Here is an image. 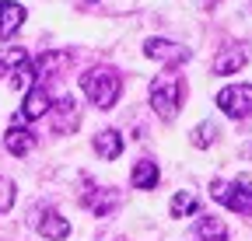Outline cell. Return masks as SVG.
<instances>
[{
    "mask_svg": "<svg viewBox=\"0 0 252 241\" xmlns=\"http://www.w3.org/2000/svg\"><path fill=\"white\" fill-rule=\"evenodd\" d=\"M182 77L172 70V74H158L151 80V108L158 112V119H165V123H172V119L179 115L182 108Z\"/></svg>",
    "mask_w": 252,
    "mask_h": 241,
    "instance_id": "1",
    "label": "cell"
},
{
    "mask_svg": "<svg viewBox=\"0 0 252 241\" xmlns=\"http://www.w3.org/2000/svg\"><path fill=\"white\" fill-rule=\"evenodd\" d=\"M81 91L88 95L91 105L112 108L116 98H119V91H123V80H119V74L109 70V67H94V70L81 74Z\"/></svg>",
    "mask_w": 252,
    "mask_h": 241,
    "instance_id": "2",
    "label": "cell"
},
{
    "mask_svg": "<svg viewBox=\"0 0 252 241\" xmlns=\"http://www.w3.org/2000/svg\"><path fill=\"white\" fill-rule=\"evenodd\" d=\"M210 196L217 199V203H224L228 210H235V214H242V217H252V186L245 182H217L210 186Z\"/></svg>",
    "mask_w": 252,
    "mask_h": 241,
    "instance_id": "3",
    "label": "cell"
},
{
    "mask_svg": "<svg viewBox=\"0 0 252 241\" xmlns=\"http://www.w3.org/2000/svg\"><path fill=\"white\" fill-rule=\"evenodd\" d=\"M217 108L231 119H245L252 112V84H228L224 91H217Z\"/></svg>",
    "mask_w": 252,
    "mask_h": 241,
    "instance_id": "4",
    "label": "cell"
},
{
    "mask_svg": "<svg viewBox=\"0 0 252 241\" xmlns=\"http://www.w3.org/2000/svg\"><path fill=\"white\" fill-rule=\"evenodd\" d=\"M144 56L161 59V63H186V59H189V49H186V46H175V42H168V39H147V42H144Z\"/></svg>",
    "mask_w": 252,
    "mask_h": 241,
    "instance_id": "5",
    "label": "cell"
},
{
    "mask_svg": "<svg viewBox=\"0 0 252 241\" xmlns=\"http://www.w3.org/2000/svg\"><path fill=\"white\" fill-rule=\"evenodd\" d=\"M77 123H81V105H77L70 95H63V98L56 102V115H53L56 133H74Z\"/></svg>",
    "mask_w": 252,
    "mask_h": 241,
    "instance_id": "6",
    "label": "cell"
},
{
    "mask_svg": "<svg viewBox=\"0 0 252 241\" xmlns=\"http://www.w3.org/2000/svg\"><path fill=\"white\" fill-rule=\"evenodd\" d=\"M81 203L91 210L94 217H109V214H112V206H116V189H105V186H91V189L81 196Z\"/></svg>",
    "mask_w": 252,
    "mask_h": 241,
    "instance_id": "7",
    "label": "cell"
},
{
    "mask_svg": "<svg viewBox=\"0 0 252 241\" xmlns=\"http://www.w3.org/2000/svg\"><path fill=\"white\" fill-rule=\"evenodd\" d=\"M4 147L11 150L14 158H25V154H32V147H35V133L25 130L21 123H14V126L4 133Z\"/></svg>",
    "mask_w": 252,
    "mask_h": 241,
    "instance_id": "8",
    "label": "cell"
},
{
    "mask_svg": "<svg viewBox=\"0 0 252 241\" xmlns=\"http://www.w3.org/2000/svg\"><path fill=\"white\" fill-rule=\"evenodd\" d=\"M49 105H53V102H49V91H46L42 84H35V87H28V95H25V105H21L18 119H39V115H46Z\"/></svg>",
    "mask_w": 252,
    "mask_h": 241,
    "instance_id": "9",
    "label": "cell"
},
{
    "mask_svg": "<svg viewBox=\"0 0 252 241\" xmlns=\"http://www.w3.org/2000/svg\"><path fill=\"white\" fill-rule=\"evenodd\" d=\"M25 21V7L14 0H0V39H11Z\"/></svg>",
    "mask_w": 252,
    "mask_h": 241,
    "instance_id": "10",
    "label": "cell"
},
{
    "mask_svg": "<svg viewBox=\"0 0 252 241\" xmlns=\"http://www.w3.org/2000/svg\"><path fill=\"white\" fill-rule=\"evenodd\" d=\"M39 234L42 238H49V241H60V238H67L70 234V224H67V217H60L56 210H46V214L39 217Z\"/></svg>",
    "mask_w": 252,
    "mask_h": 241,
    "instance_id": "11",
    "label": "cell"
},
{
    "mask_svg": "<svg viewBox=\"0 0 252 241\" xmlns=\"http://www.w3.org/2000/svg\"><path fill=\"white\" fill-rule=\"evenodd\" d=\"M94 154L105 158V161H116L123 154V136L116 130H98L94 133Z\"/></svg>",
    "mask_w": 252,
    "mask_h": 241,
    "instance_id": "12",
    "label": "cell"
},
{
    "mask_svg": "<svg viewBox=\"0 0 252 241\" xmlns=\"http://www.w3.org/2000/svg\"><path fill=\"white\" fill-rule=\"evenodd\" d=\"M245 49H220L217 56H214V74H220V77H224V74H238L242 67H245Z\"/></svg>",
    "mask_w": 252,
    "mask_h": 241,
    "instance_id": "13",
    "label": "cell"
},
{
    "mask_svg": "<svg viewBox=\"0 0 252 241\" xmlns=\"http://www.w3.org/2000/svg\"><path fill=\"white\" fill-rule=\"evenodd\" d=\"M130 182H133V189H154L158 186V164L147 161V158H140L133 164V171H130Z\"/></svg>",
    "mask_w": 252,
    "mask_h": 241,
    "instance_id": "14",
    "label": "cell"
},
{
    "mask_svg": "<svg viewBox=\"0 0 252 241\" xmlns=\"http://www.w3.org/2000/svg\"><path fill=\"white\" fill-rule=\"evenodd\" d=\"M196 238H200V241H228V227H224V220H220V217H200Z\"/></svg>",
    "mask_w": 252,
    "mask_h": 241,
    "instance_id": "15",
    "label": "cell"
},
{
    "mask_svg": "<svg viewBox=\"0 0 252 241\" xmlns=\"http://www.w3.org/2000/svg\"><path fill=\"white\" fill-rule=\"evenodd\" d=\"M25 63H32V56H28V49H0V74H14L18 67H25Z\"/></svg>",
    "mask_w": 252,
    "mask_h": 241,
    "instance_id": "16",
    "label": "cell"
},
{
    "mask_svg": "<svg viewBox=\"0 0 252 241\" xmlns=\"http://www.w3.org/2000/svg\"><path fill=\"white\" fill-rule=\"evenodd\" d=\"M200 210V199L193 192H175L172 196V217H189V214H196Z\"/></svg>",
    "mask_w": 252,
    "mask_h": 241,
    "instance_id": "17",
    "label": "cell"
},
{
    "mask_svg": "<svg viewBox=\"0 0 252 241\" xmlns=\"http://www.w3.org/2000/svg\"><path fill=\"white\" fill-rule=\"evenodd\" d=\"M189 140H193L196 147H210V143L217 140V123H200V126L193 130V136H189Z\"/></svg>",
    "mask_w": 252,
    "mask_h": 241,
    "instance_id": "18",
    "label": "cell"
},
{
    "mask_svg": "<svg viewBox=\"0 0 252 241\" xmlns=\"http://www.w3.org/2000/svg\"><path fill=\"white\" fill-rule=\"evenodd\" d=\"M14 206V182L11 178H0V214H7Z\"/></svg>",
    "mask_w": 252,
    "mask_h": 241,
    "instance_id": "19",
    "label": "cell"
},
{
    "mask_svg": "<svg viewBox=\"0 0 252 241\" xmlns=\"http://www.w3.org/2000/svg\"><path fill=\"white\" fill-rule=\"evenodd\" d=\"M88 4H94V0H88Z\"/></svg>",
    "mask_w": 252,
    "mask_h": 241,
    "instance_id": "20",
    "label": "cell"
}]
</instances>
